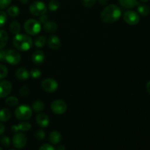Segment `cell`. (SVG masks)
Segmentation results:
<instances>
[{"instance_id": "f546056e", "label": "cell", "mask_w": 150, "mask_h": 150, "mask_svg": "<svg viewBox=\"0 0 150 150\" xmlns=\"http://www.w3.org/2000/svg\"><path fill=\"white\" fill-rule=\"evenodd\" d=\"M8 73V70L7 67L4 64H0V79H3L7 76Z\"/></svg>"}, {"instance_id": "44dd1931", "label": "cell", "mask_w": 150, "mask_h": 150, "mask_svg": "<svg viewBox=\"0 0 150 150\" xmlns=\"http://www.w3.org/2000/svg\"><path fill=\"white\" fill-rule=\"evenodd\" d=\"M8 35L4 30H0V49H2L7 43Z\"/></svg>"}, {"instance_id": "9c48e42d", "label": "cell", "mask_w": 150, "mask_h": 150, "mask_svg": "<svg viewBox=\"0 0 150 150\" xmlns=\"http://www.w3.org/2000/svg\"><path fill=\"white\" fill-rule=\"evenodd\" d=\"M51 108L56 114H62L67 111V105L64 100H56L53 101L51 105Z\"/></svg>"}, {"instance_id": "cb8c5ba5", "label": "cell", "mask_w": 150, "mask_h": 150, "mask_svg": "<svg viewBox=\"0 0 150 150\" xmlns=\"http://www.w3.org/2000/svg\"><path fill=\"white\" fill-rule=\"evenodd\" d=\"M10 31L14 35H17L21 31V25L18 22L13 21L10 24Z\"/></svg>"}, {"instance_id": "f35d334b", "label": "cell", "mask_w": 150, "mask_h": 150, "mask_svg": "<svg viewBox=\"0 0 150 150\" xmlns=\"http://www.w3.org/2000/svg\"><path fill=\"white\" fill-rule=\"evenodd\" d=\"M5 51L0 49V61L4 59V58H5Z\"/></svg>"}, {"instance_id": "ab89813d", "label": "cell", "mask_w": 150, "mask_h": 150, "mask_svg": "<svg viewBox=\"0 0 150 150\" xmlns=\"http://www.w3.org/2000/svg\"><path fill=\"white\" fill-rule=\"evenodd\" d=\"M5 131V127L1 122H0V135H2Z\"/></svg>"}, {"instance_id": "5b68a950", "label": "cell", "mask_w": 150, "mask_h": 150, "mask_svg": "<svg viewBox=\"0 0 150 150\" xmlns=\"http://www.w3.org/2000/svg\"><path fill=\"white\" fill-rule=\"evenodd\" d=\"M30 13L35 16H40L47 12V7L42 1H36L32 2L29 6Z\"/></svg>"}, {"instance_id": "52a82bcc", "label": "cell", "mask_w": 150, "mask_h": 150, "mask_svg": "<svg viewBox=\"0 0 150 150\" xmlns=\"http://www.w3.org/2000/svg\"><path fill=\"white\" fill-rule=\"evenodd\" d=\"M58 82L54 79L48 78V79H44L41 83V86L42 89L48 93L54 92L58 89Z\"/></svg>"}, {"instance_id": "74e56055", "label": "cell", "mask_w": 150, "mask_h": 150, "mask_svg": "<svg viewBox=\"0 0 150 150\" xmlns=\"http://www.w3.org/2000/svg\"><path fill=\"white\" fill-rule=\"evenodd\" d=\"M48 19H49V18H48V16H46V15H45V14H43V15H42V16H40L39 21L41 23H42V24H43V23H45V22L48 21Z\"/></svg>"}, {"instance_id": "bcb514c9", "label": "cell", "mask_w": 150, "mask_h": 150, "mask_svg": "<svg viewBox=\"0 0 150 150\" xmlns=\"http://www.w3.org/2000/svg\"><path fill=\"white\" fill-rule=\"evenodd\" d=\"M0 150H2V148H1V147H0Z\"/></svg>"}, {"instance_id": "7bdbcfd3", "label": "cell", "mask_w": 150, "mask_h": 150, "mask_svg": "<svg viewBox=\"0 0 150 150\" xmlns=\"http://www.w3.org/2000/svg\"><path fill=\"white\" fill-rule=\"evenodd\" d=\"M146 90L150 94V81H148V83H146Z\"/></svg>"}, {"instance_id": "484cf974", "label": "cell", "mask_w": 150, "mask_h": 150, "mask_svg": "<svg viewBox=\"0 0 150 150\" xmlns=\"http://www.w3.org/2000/svg\"><path fill=\"white\" fill-rule=\"evenodd\" d=\"M18 99L15 96H10L6 98L5 103L7 105L11 107H14L18 104Z\"/></svg>"}, {"instance_id": "277c9868", "label": "cell", "mask_w": 150, "mask_h": 150, "mask_svg": "<svg viewBox=\"0 0 150 150\" xmlns=\"http://www.w3.org/2000/svg\"><path fill=\"white\" fill-rule=\"evenodd\" d=\"M15 117L19 120L25 121L28 120L32 116V108L29 105H21L15 110Z\"/></svg>"}, {"instance_id": "60d3db41", "label": "cell", "mask_w": 150, "mask_h": 150, "mask_svg": "<svg viewBox=\"0 0 150 150\" xmlns=\"http://www.w3.org/2000/svg\"><path fill=\"white\" fill-rule=\"evenodd\" d=\"M99 2L100 3V4H102V5H105V4H106L107 2H108V0H99Z\"/></svg>"}, {"instance_id": "d4e9b609", "label": "cell", "mask_w": 150, "mask_h": 150, "mask_svg": "<svg viewBox=\"0 0 150 150\" xmlns=\"http://www.w3.org/2000/svg\"><path fill=\"white\" fill-rule=\"evenodd\" d=\"M20 13L18 7L17 6H11L7 9V14L11 17H17Z\"/></svg>"}, {"instance_id": "8992f818", "label": "cell", "mask_w": 150, "mask_h": 150, "mask_svg": "<svg viewBox=\"0 0 150 150\" xmlns=\"http://www.w3.org/2000/svg\"><path fill=\"white\" fill-rule=\"evenodd\" d=\"M21 59V54L16 50L10 49L6 51L4 59L9 64H13V65H16V64H18L20 62Z\"/></svg>"}, {"instance_id": "d6986e66", "label": "cell", "mask_w": 150, "mask_h": 150, "mask_svg": "<svg viewBox=\"0 0 150 150\" xmlns=\"http://www.w3.org/2000/svg\"><path fill=\"white\" fill-rule=\"evenodd\" d=\"M119 2L122 7L126 9H132L139 4L137 0H119Z\"/></svg>"}, {"instance_id": "83f0119b", "label": "cell", "mask_w": 150, "mask_h": 150, "mask_svg": "<svg viewBox=\"0 0 150 150\" xmlns=\"http://www.w3.org/2000/svg\"><path fill=\"white\" fill-rule=\"evenodd\" d=\"M59 1L57 0H51L48 3V9L51 10V12H55L59 7Z\"/></svg>"}, {"instance_id": "b9f144b4", "label": "cell", "mask_w": 150, "mask_h": 150, "mask_svg": "<svg viewBox=\"0 0 150 150\" xmlns=\"http://www.w3.org/2000/svg\"><path fill=\"white\" fill-rule=\"evenodd\" d=\"M57 150H63V149H65V147H64L63 145H59L57 147Z\"/></svg>"}, {"instance_id": "f1b7e54d", "label": "cell", "mask_w": 150, "mask_h": 150, "mask_svg": "<svg viewBox=\"0 0 150 150\" xmlns=\"http://www.w3.org/2000/svg\"><path fill=\"white\" fill-rule=\"evenodd\" d=\"M7 21V13L4 11H0V28L4 26Z\"/></svg>"}, {"instance_id": "8fae6325", "label": "cell", "mask_w": 150, "mask_h": 150, "mask_svg": "<svg viewBox=\"0 0 150 150\" xmlns=\"http://www.w3.org/2000/svg\"><path fill=\"white\" fill-rule=\"evenodd\" d=\"M12 91V84L8 81H0V98H6Z\"/></svg>"}, {"instance_id": "ee69618b", "label": "cell", "mask_w": 150, "mask_h": 150, "mask_svg": "<svg viewBox=\"0 0 150 150\" xmlns=\"http://www.w3.org/2000/svg\"><path fill=\"white\" fill-rule=\"evenodd\" d=\"M28 1L29 0H21V2L23 3V4H26L28 2Z\"/></svg>"}, {"instance_id": "7402d4cb", "label": "cell", "mask_w": 150, "mask_h": 150, "mask_svg": "<svg viewBox=\"0 0 150 150\" xmlns=\"http://www.w3.org/2000/svg\"><path fill=\"white\" fill-rule=\"evenodd\" d=\"M137 6H138L137 10H138V12L139 13V14L142 15V16H146L149 14L150 9L149 6L146 5V4H139V3Z\"/></svg>"}, {"instance_id": "8d00e7d4", "label": "cell", "mask_w": 150, "mask_h": 150, "mask_svg": "<svg viewBox=\"0 0 150 150\" xmlns=\"http://www.w3.org/2000/svg\"><path fill=\"white\" fill-rule=\"evenodd\" d=\"M39 149L40 150H54L56 149L51 144H43L42 146H40Z\"/></svg>"}, {"instance_id": "3957f363", "label": "cell", "mask_w": 150, "mask_h": 150, "mask_svg": "<svg viewBox=\"0 0 150 150\" xmlns=\"http://www.w3.org/2000/svg\"><path fill=\"white\" fill-rule=\"evenodd\" d=\"M24 30L28 35H37L41 30V23L36 19H29L25 21L23 25Z\"/></svg>"}, {"instance_id": "836d02e7", "label": "cell", "mask_w": 150, "mask_h": 150, "mask_svg": "<svg viewBox=\"0 0 150 150\" xmlns=\"http://www.w3.org/2000/svg\"><path fill=\"white\" fill-rule=\"evenodd\" d=\"M0 143L4 147H7V146H10V138L8 136H3L1 137V139H0Z\"/></svg>"}, {"instance_id": "6da1fadb", "label": "cell", "mask_w": 150, "mask_h": 150, "mask_svg": "<svg viewBox=\"0 0 150 150\" xmlns=\"http://www.w3.org/2000/svg\"><path fill=\"white\" fill-rule=\"evenodd\" d=\"M121 9L115 4H109L106 6L101 12V20L107 23H114L121 17Z\"/></svg>"}, {"instance_id": "603a6c76", "label": "cell", "mask_w": 150, "mask_h": 150, "mask_svg": "<svg viewBox=\"0 0 150 150\" xmlns=\"http://www.w3.org/2000/svg\"><path fill=\"white\" fill-rule=\"evenodd\" d=\"M32 108V111H35V112H40V111H43L45 108V104L42 101L37 100L33 103Z\"/></svg>"}, {"instance_id": "ffe728a7", "label": "cell", "mask_w": 150, "mask_h": 150, "mask_svg": "<svg viewBox=\"0 0 150 150\" xmlns=\"http://www.w3.org/2000/svg\"><path fill=\"white\" fill-rule=\"evenodd\" d=\"M11 117V111L8 108H1L0 110V121L2 122L8 121Z\"/></svg>"}, {"instance_id": "ac0fdd59", "label": "cell", "mask_w": 150, "mask_h": 150, "mask_svg": "<svg viewBox=\"0 0 150 150\" xmlns=\"http://www.w3.org/2000/svg\"><path fill=\"white\" fill-rule=\"evenodd\" d=\"M43 29L48 33H54L57 30V25L55 22L48 21L43 23Z\"/></svg>"}, {"instance_id": "30bf717a", "label": "cell", "mask_w": 150, "mask_h": 150, "mask_svg": "<svg viewBox=\"0 0 150 150\" xmlns=\"http://www.w3.org/2000/svg\"><path fill=\"white\" fill-rule=\"evenodd\" d=\"M125 22L130 25H136L140 21V16L136 12L133 10H128L125 12L123 16Z\"/></svg>"}, {"instance_id": "f6af8a7d", "label": "cell", "mask_w": 150, "mask_h": 150, "mask_svg": "<svg viewBox=\"0 0 150 150\" xmlns=\"http://www.w3.org/2000/svg\"><path fill=\"white\" fill-rule=\"evenodd\" d=\"M141 1H142V2H147L148 1H149V0H140Z\"/></svg>"}, {"instance_id": "4dcf8cb0", "label": "cell", "mask_w": 150, "mask_h": 150, "mask_svg": "<svg viewBox=\"0 0 150 150\" xmlns=\"http://www.w3.org/2000/svg\"><path fill=\"white\" fill-rule=\"evenodd\" d=\"M35 139H36L37 140L41 142V141H42L44 139H45V133L44 132V130H37L36 133H35Z\"/></svg>"}, {"instance_id": "2e32d148", "label": "cell", "mask_w": 150, "mask_h": 150, "mask_svg": "<svg viewBox=\"0 0 150 150\" xmlns=\"http://www.w3.org/2000/svg\"><path fill=\"white\" fill-rule=\"evenodd\" d=\"M16 76L18 80L26 81L29 77V72L23 67L18 68L16 72Z\"/></svg>"}, {"instance_id": "e0dca14e", "label": "cell", "mask_w": 150, "mask_h": 150, "mask_svg": "<svg viewBox=\"0 0 150 150\" xmlns=\"http://www.w3.org/2000/svg\"><path fill=\"white\" fill-rule=\"evenodd\" d=\"M62 139V135L60 134L59 132L56 131V130H54V131L51 132L49 135V141L52 144H58L61 142Z\"/></svg>"}, {"instance_id": "d6a6232c", "label": "cell", "mask_w": 150, "mask_h": 150, "mask_svg": "<svg viewBox=\"0 0 150 150\" xmlns=\"http://www.w3.org/2000/svg\"><path fill=\"white\" fill-rule=\"evenodd\" d=\"M29 93V87L27 85H24V86H21L20 89V95L21 97H25L27 96Z\"/></svg>"}, {"instance_id": "1f68e13d", "label": "cell", "mask_w": 150, "mask_h": 150, "mask_svg": "<svg viewBox=\"0 0 150 150\" xmlns=\"http://www.w3.org/2000/svg\"><path fill=\"white\" fill-rule=\"evenodd\" d=\"M29 76L32 78V79H38L41 76V71L38 69H32L29 73Z\"/></svg>"}, {"instance_id": "ba28073f", "label": "cell", "mask_w": 150, "mask_h": 150, "mask_svg": "<svg viewBox=\"0 0 150 150\" xmlns=\"http://www.w3.org/2000/svg\"><path fill=\"white\" fill-rule=\"evenodd\" d=\"M13 145L16 149H22L24 147L27 142L26 136L22 133H16L13 137Z\"/></svg>"}, {"instance_id": "7c38bea8", "label": "cell", "mask_w": 150, "mask_h": 150, "mask_svg": "<svg viewBox=\"0 0 150 150\" xmlns=\"http://www.w3.org/2000/svg\"><path fill=\"white\" fill-rule=\"evenodd\" d=\"M36 122L38 123L40 127L45 128L49 125V117L48 115L43 113H40L36 116Z\"/></svg>"}, {"instance_id": "7a4b0ae2", "label": "cell", "mask_w": 150, "mask_h": 150, "mask_svg": "<svg viewBox=\"0 0 150 150\" xmlns=\"http://www.w3.org/2000/svg\"><path fill=\"white\" fill-rule=\"evenodd\" d=\"M13 43L15 48L17 50L21 51H26L32 48L33 40L28 35L17 34L13 38Z\"/></svg>"}, {"instance_id": "5bb4252c", "label": "cell", "mask_w": 150, "mask_h": 150, "mask_svg": "<svg viewBox=\"0 0 150 150\" xmlns=\"http://www.w3.org/2000/svg\"><path fill=\"white\" fill-rule=\"evenodd\" d=\"M48 45L49 48L52 50H57L58 48H59L60 45H61V41H60L59 37L51 35L48 40Z\"/></svg>"}, {"instance_id": "4316f807", "label": "cell", "mask_w": 150, "mask_h": 150, "mask_svg": "<svg viewBox=\"0 0 150 150\" xmlns=\"http://www.w3.org/2000/svg\"><path fill=\"white\" fill-rule=\"evenodd\" d=\"M46 42V38L44 36H39L35 39V45L37 48H42Z\"/></svg>"}, {"instance_id": "e575fe53", "label": "cell", "mask_w": 150, "mask_h": 150, "mask_svg": "<svg viewBox=\"0 0 150 150\" xmlns=\"http://www.w3.org/2000/svg\"><path fill=\"white\" fill-rule=\"evenodd\" d=\"M97 0H82V4L84 7H90L95 5Z\"/></svg>"}, {"instance_id": "d590c367", "label": "cell", "mask_w": 150, "mask_h": 150, "mask_svg": "<svg viewBox=\"0 0 150 150\" xmlns=\"http://www.w3.org/2000/svg\"><path fill=\"white\" fill-rule=\"evenodd\" d=\"M12 0H0V9H5L8 7L11 3Z\"/></svg>"}, {"instance_id": "9a60e30c", "label": "cell", "mask_w": 150, "mask_h": 150, "mask_svg": "<svg viewBox=\"0 0 150 150\" xmlns=\"http://www.w3.org/2000/svg\"><path fill=\"white\" fill-rule=\"evenodd\" d=\"M45 60V54L42 51H36L32 54V62L36 64H40Z\"/></svg>"}, {"instance_id": "4fadbf2b", "label": "cell", "mask_w": 150, "mask_h": 150, "mask_svg": "<svg viewBox=\"0 0 150 150\" xmlns=\"http://www.w3.org/2000/svg\"><path fill=\"white\" fill-rule=\"evenodd\" d=\"M32 127V125L29 122H22L18 123V125H13L11 127V130L14 133H18L19 130L21 131H28Z\"/></svg>"}]
</instances>
